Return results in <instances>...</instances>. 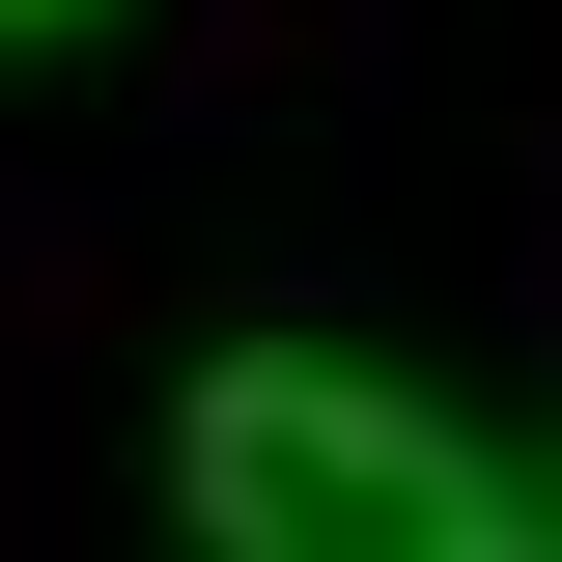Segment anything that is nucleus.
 <instances>
[{"mask_svg":"<svg viewBox=\"0 0 562 562\" xmlns=\"http://www.w3.org/2000/svg\"><path fill=\"white\" fill-rule=\"evenodd\" d=\"M169 506H198L225 562H506V450L422 422L394 366H338V338H225L198 394H169Z\"/></svg>","mask_w":562,"mask_h":562,"instance_id":"obj_1","label":"nucleus"},{"mask_svg":"<svg viewBox=\"0 0 562 562\" xmlns=\"http://www.w3.org/2000/svg\"><path fill=\"white\" fill-rule=\"evenodd\" d=\"M0 29H113V0H0Z\"/></svg>","mask_w":562,"mask_h":562,"instance_id":"obj_2","label":"nucleus"}]
</instances>
